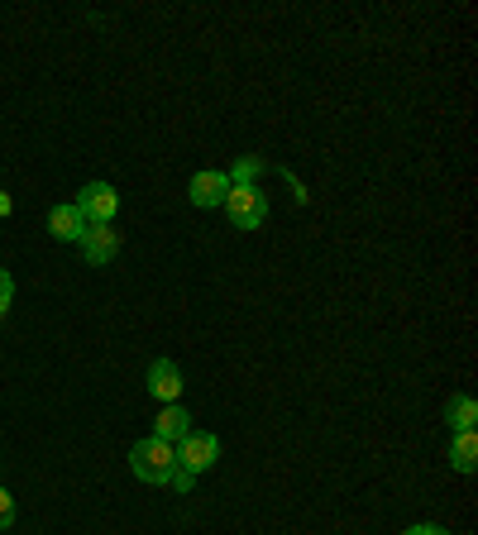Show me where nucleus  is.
Listing matches in <instances>:
<instances>
[{"label": "nucleus", "mask_w": 478, "mask_h": 535, "mask_svg": "<svg viewBox=\"0 0 478 535\" xmlns=\"http://www.w3.org/2000/svg\"><path fill=\"white\" fill-rule=\"evenodd\" d=\"M216 459H220V435H211V430H192V435L177 445V469L192 473V478L216 469Z\"/></svg>", "instance_id": "20e7f679"}, {"label": "nucleus", "mask_w": 478, "mask_h": 535, "mask_svg": "<svg viewBox=\"0 0 478 535\" xmlns=\"http://www.w3.org/2000/svg\"><path fill=\"white\" fill-rule=\"evenodd\" d=\"M225 215H230L235 230H259L263 220H268V196H263L259 187H230Z\"/></svg>", "instance_id": "f03ea898"}, {"label": "nucleus", "mask_w": 478, "mask_h": 535, "mask_svg": "<svg viewBox=\"0 0 478 535\" xmlns=\"http://www.w3.org/2000/svg\"><path fill=\"white\" fill-rule=\"evenodd\" d=\"M225 177H230V187H259L263 158H254V153H249V158H239V163H235L230 172H225Z\"/></svg>", "instance_id": "f8f14e48"}, {"label": "nucleus", "mask_w": 478, "mask_h": 535, "mask_svg": "<svg viewBox=\"0 0 478 535\" xmlns=\"http://www.w3.org/2000/svg\"><path fill=\"white\" fill-rule=\"evenodd\" d=\"M187 196H192V206H201V211H216V206H225V196H230V177L220 168H201L187 182Z\"/></svg>", "instance_id": "39448f33"}, {"label": "nucleus", "mask_w": 478, "mask_h": 535, "mask_svg": "<svg viewBox=\"0 0 478 535\" xmlns=\"http://www.w3.org/2000/svg\"><path fill=\"white\" fill-rule=\"evenodd\" d=\"M91 225L82 220V211L77 206H53L48 211V235L63 239V244H82V235H87Z\"/></svg>", "instance_id": "6e6552de"}, {"label": "nucleus", "mask_w": 478, "mask_h": 535, "mask_svg": "<svg viewBox=\"0 0 478 535\" xmlns=\"http://www.w3.org/2000/svg\"><path fill=\"white\" fill-rule=\"evenodd\" d=\"M149 392L163 402V407L182 402V368H177L173 359H153L149 364Z\"/></svg>", "instance_id": "0eeeda50"}, {"label": "nucleus", "mask_w": 478, "mask_h": 535, "mask_svg": "<svg viewBox=\"0 0 478 535\" xmlns=\"http://www.w3.org/2000/svg\"><path fill=\"white\" fill-rule=\"evenodd\" d=\"M153 435H158V440H168V445H182V440L192 435V416H187V407H182V402H173V407L158 411Z\"/></svg>", "instance_id": "1a4fd4ad"}, {"label": "nucleus", "mask_w": 478, "mask_h": 535, "mask_svg": "<svg viewBox=\"0 0 478 535\" xmlns=\"http://www.w3.org/2000/svg\"><path fill=\"white\" fill-rule=\"evenodd\" d=\"M10 526H15V497L0 488V531H10Z\"/></svg>", "instance_id": "4468645a"}, {"label": "nucleus", "mask_w": 478, "mask_h": 535, "mask_svg": "<svg viewBox=\"0 0 478 535\" xmlns=\"http://www.w3.org/2000/svg\"><path fill=\"white\" fill-rule=\"evenodd\" d=\"M450 464H455L459 473L478 469V430H455V440H450Z\"/></svg>", "instance_id": "9d476101"}, {"label": "nucleus", "mask_w": 478, "mask_h": 535, "mask_svg": "<svg viewBox=\"0 0 478 535\" xmlns=\"http://www.w3.org/2000/svg\"><path fill=\"white\" fill-rule=\"evenodd\" d=\"M402 535H450L445 526H431V521H421V526H407Z\"/></svg>", "instance_id": "2eb2a0df"}, {"label": "nucleus", "mask_w": 478, "mask_h": 535, "mask_svg": "<svg viewBox=\"0 0 478 535\" xmlns=\"http://www.w3.org/2000/svg\"><path fill=\"white\" fill-rule=\"evenodd\" d=\"M445 421H450V430H474V421H478V402L469 397V392L450 397V407H445Z\"/></svg>", "instance_id": "9b49d317"}, {"label": "nucleus", "mask_w": 478, "mask_h": 535, "mask_svg": "<svg viewBox=\"0 0 478 535\" xmlns=\"http://www.w3.org/2000/svg\"><path fill=\"white\" fill-rule=\"evenodd\" d=\"M10 306H15V278H10V273L0 268V321L10 316Z\"/></svg>", "instance_id": "ddd939ff"}, {"label": "nucleus", "mask_w": 478, "mask_h": 535, "mask_svg": "<svg viewBox=\"0 0 478 535\" xmlns=\"http://www.w3.org/2000/svg\"><path fill=\"white\" fill-rule=\"evenodd\" d=\"M87 225H115V211H120V192L110 187V182H87L77 201H72Z\"/></svg>", "instance_id": "7ed1b4c3"}, {"label": "nucleus", "mask_w": 478, "mask_h": 535, "mask_svg": "<svg viewBox=\"0 0 478 535\" xmlns=\"http://www.w3.org/2000/svg\"><path fill=\"white\" fill-rule=\"evenodd\" d=\"M130 469L139 473L144 483H153V488H168L173 473H177V445L158 440V435H144V440L130 450Z\"/></svg>", "instance_id": "f257e3e1"}, {"label": "nucleus", "mask_w": 478, "mask_h": 535, "mask_svg": "<svg viewBox=\"0 0 478 535\" xmlns=\"http://www.w3.org/2000/svg\"><path fill=\"white\" fill-rule=\"evenodd\" d=\"M10 211H15V206H10V196L0 192V215H10Z\"/></svg>", "instance_id": "f3484780"}, {"label": "nucleus", "mask_w": 478, "mask_h": 535, "mask_svg": "<svg viewBox=\"0 0 478 535\" xmlns=\"http://www.w3.org/2000/svg\"><path fill=\"white\" fill-rule=\"evenodd\" d=\"M192 483H196L192 473H182V469H177V473H173V483H168V488H177V493H192Z\"/></svg>", "instance_id": "dca6fc26"}, {"label": "nucleus", "mask_w": 478, "mask_h": 535, "mask_svg": "<svg viewBox=\"0 0 478 535\" xmlns=\"http://www.w3.org/2000/svg\"><path fill=\"white\" fill-rule=\"evenodd\" d=\"M115 254H120V230L115 225H91L87 235H82V258H87L91 268L115 263Z\"/></svg>", "instance_id": "423d86ee"}]
</instances>
